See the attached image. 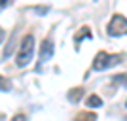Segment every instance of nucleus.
<instances>
[{"label":"nucleus","mask_w":127,"mask_h":121,"mask_svg":"<svg viewBox=\"0 0 127 121\" xmlns=\"http://www.w3.org/2000/svg\"><path fill=\"white\" fill-rule=\"evenodd\" d=\"M122 63V57L120 55H112V53H106V51H99L93 59V70H106V68H112L116 64Z\"/></svg>","instance_id":"f03ea898"},{"label":"nucleus","mask_w":127,"mask_h":121,"mask_svg":"<svg viewBox=\"0 0 127 121\" xmlns=\"http://www.w3.org/2000/svg\"><path fill=\"white\" fill-rule=\"evenodd\" d=\"M91 36H93V34H91V28H89V26H82V28L76 32L74 42H76V44H80L82 40H84V38H91Z\"/></svg>","instance_id":"39448f33"},{"label":"nucleus","mask_w":127,"mask_h":121,"mask_svg":"<svg viewBox=\"0 0 127 121\" xmlns=\"http://www.w3.org/2000/svg\"><path fill=\"white\" fill-rule=\"evenodd\" d=\"M125 106H127V102H125Z\"/></svg>","instance_id":"4468645a"},{"label":"nucleus","mask_w":127,"mask_h":121,"mask_svg":"<svg viewBox=\"0 0 127 121\" xmlns=\"http://www.w3.org/2000/svg\"><path fill=\"white\" fill-rule=\"evenodd\" d=\"M85 104L89 108H99V106H102V100H101V97H97V95H89L87 100H85Z\"/></svg>","instance_id":"6e6552de"},{"label":"nucleus","mask_w":127,"mask_h":121,"mask_svg":"<svg viewBox=\"0 0 127 121\" xmlns=\"http://www.w3.org/2000/svg\"><path fill=\"white\" fill-rule=\"evenodd\" d=\"M106 32L110 36H123V34H127V19L122 13H116L110 19L108 26H106Z\"/></svg>","instance_id":"7ed1b4c3"},{"label":"nucleus","mask_w":127,"mask_h":121,"mask_svg":"<svg viewBox=\"0 0 127 121\" xmlns=\"http://www.w3.org/2000/svg\"><path fill=\"white\" fill-rule=\"evenodd\" d=\"M51 57H53V42H51V38H46L42 42V48H40V61L46 63Z\"/></svg>","instance_id":"20e7f679"},{"label":"nucleus","mask_w":127,"mask_h":121,"mask_svg":"<svg viewBox=\"0 0 127 121\" xmlns=\"http://www.w3.org/2000/svg\"><path fill=\"white\" fill-rule=\"evenodd\" d=\"M114 79H116L118 83H123V85H127V74H120V76H116Z\"/></svg>","instance_id":"9d476101"},{"label":"nucleus","mask_w":127,"mask_h":121,"mask_svg":"<svg viewBox=\"0 0 127 121\" xmlns=\"http://www.w3.org/2000/svg\"><path fill=\"white\" fill-rule=\"evenodd\" d=\"M10 121H27V116L25 114H17V116H13Z\"/></svg>","instance_id":"9b49d317"},{"label":"nucleus","mask_w":127,"mask_h":121,"mask_svg":"<svg viewBox=\"0 0 127 121\" xmlns=\"http://www.w3.org/2000/svg\"><path fill=\"white\" fill-rule=\"evenodd\" d=\"M32 55H34V36L32 34H25L21 40V46H19L17 59H15L17 66H27L32 61Z\"/></svg>","instance_id":"f257e3e1"},{"label":"nucleus","mask_w":127,"mask_h":121,"mask_svg":"<svg viewBox=\"0 0 127 121\" xmlns=\"http://www.w3.org/2000/svg\"><path fill=\"white\" fill-rule=\"evenodd\" d=\"M4 38H6V32H4V28H2V26H0V44L4 42Z\"/></svg>","instance_id":"ddd939ff"},{"label":"nucleus","mask_w":127,"mask_h":121,"mask_svg":"<svg viewBox=\"0 0 127 121\" xmlns=\"http://www.w3.org/2000/svg\"><path fill=\"white\" fill-rule=\"evenodd\" d=\"M82 95H84V89H82V87L70 89L68 91V100H70V102H78V100L82 98Z\"/></svg>","instance_id":"423d86ee"},{"label":"nucleus","mask_w":127,"mask_h":121,"mask_svg":"<svg viewBox=\"0 0 127 121\" xmlns=\"http://www.w3.org/2000/svg\"><path fill=\"white\" fill-rule=\"evenodd\" d=\"M11 4V0H0V10H4L6 6H10Z\"/></svg>","instance_id":"f8f14e48"},{"label":"nucleus","mask_w":127,"mask_h":121,"mask_svg":"<svg viewBox=\"0 0 127 121\" xmlns=\"http://www.w3.org/2000/svg\"><path fill=\"white\" fill-rule=\"evenodd\" d=\"M95 119H97V116L93 112H80L74 117V121H95Z\"/></svg>","instance_id":"0eeeda50"},{"label":"nucleus","mask_w":127,"mask_h":121,"mask_svg":"<svg viewBox=\"0 0 127 121\" xmlns=\"http://www.w3.org/2000/svg\"><path fill=\"white\" fill-rule=\"evenodd\" d=\"M11 89V81L6 76H0V91H10Z\"/></svg>","instance_id":"1a4fd4ad"}]
</instances>
